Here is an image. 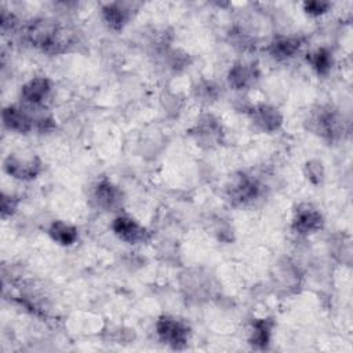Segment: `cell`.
Returning a JSON list of instances; mask_svg holds the SVG:
<instances>
[{
	"label": "cell",
	"mask_w": 353,
	"mask_h": 353,
	"mask_svg": "<svg viewBox=\"0 0 353 353\" xmlns=\"http://www.w3.org/2000/svg\"><path fill=\"white\" fill-rule=\"evenodd\" d=\"M102 17L105 23L113 29V30H120L124 28V25L128 21V10L123 7L119 3H109L102 7Z\"/></svg>",
	"instance_id": "cell-12"
},
{
	"label": "cell",
	"mask_w": 353,
	"mask_h": 353,
	"mask_svg": "<svg viewBox=\"0 0 353 353\" xmlns=\"http://www.w3.org/2000/svg\"><path fill=\"white\" fill-rule=\"evenodd\" d=\"M3 167L8 175L17 179L29 181L36 178V175L40 172L41 163L37 157H32L29 160H21L15 154H10L6 157Z\"/></svg>",
	"instance_id": "cell-5"
},
{
	"label": "cell",
	"mask_w": 353,
	"mask_h": 353,
	"mask_svg": "<svg viewBox=\"0 0 353 353\" xmlns=\"http://www.w3.org/2000/svg\"><path fill=\"white\" fill-rule=\"evenodd\" d=\"M259 190V183L254 178L241 174L232 181V185L228 188V194L234 204H244L256 199Z\"/></svg>",
	"instance_id": "cell-6"
},
{
	"label": "cell",
	"mask_w": 353,
	"mask_h": 353,
	"mask_svg": "<svg viewBox=\"0 0 353 353\" xmlns=\"http://www.w3.org/2000/svg\"><path fill=\"white\" fill-rule=\"evenodd\" d=\"M301 47V40L296 37H280L276 39L270 47L269 52L274 59L284 61L291 58Z\"/></svg>",
	"instance_id": "cell-13"
},
{
	"label": "cell",
	"mask_w": 353,
	"mask_h": 353,
	"mask_svg": "<svg viewBox=\"0 0 353 353\" xmlns=\"http://www.w3.org/2000/svg\"><path fill=\"white\" fill-rule=\"evenodd\" d=\"M252 121L254 124L266 132L276 131L283 121V117L279 109L270 105H258L252 109Z\"/></svg>",
	"instance_id": "cell-8"
},
{
	"label": "cell",
	"mask_w": 353,
	"mask_h": 353,
	"mask_svg": "<svg viewBox=\"0 0 353 353\" xmlns=\"http://www.w3.org/2000/svg\"><path fill=\"white\" fill-rule=\"evenodd\" d=\"M324 219L319 210L310 204L299 205L292 219V229L299 234H310L323 228Z\"/></svg>",
	"instance_id": "cell-3"
},
{
	"label": "cell",
	"mask_w": 353,
	"mask_h": 353,
	"mask_svg": "<svg viewBox=\"0 0 353 353\" xmlns=\"http://www.w3.org/2000/svg\"><path fill=\"white\" fill-rule=\"evenodd\" d=\"M30 43L47 52H61L70 43L66 30L48 19L34 21L28 29Z\"/></svg>",
	"instance_id": "cell-1"
},
{
	"label": "cell",
	"mask_w": 353,
	"mask_h": 353,
	"mask_svg": "<svg viewBox=\"0 0 353 353\" xmlns=\"http://www.w3.org/2000/svg\"><path fill=\"white\" fill-rule=\"evenodd\" d=\"M18 205V200L15 197L7 196V194H1V215L6 218L7 215H12L14 211L17 210Z\"/></svg>",
	"instance_id": "cell-20"
},
{
	"label": "cell",
	"mask_w": 353,
	"mask_h": 353,
	"mask_svg": "<svg viewBox=\"0 0 353 353\" xmlns=\"http://www.w3.org/2000/svg\"><path fill=\"white\" fill-rule=\"evenodd\" d=\"M3 124L15 132L28 134L33 128L32 117L21 108L10 105L3 109Z\"/></svg>",
	"instance_id": "cell-7"
},
{
	"label": "cell",
	"mask_w": 353,
	"mask_h": 353,
	"mask_svg": "<svg viewBox=\"0 0 353 353\" xmlns=\"http://www.w3.org/2000/svg\"><path fill=\"white\" fill-rule=\"evenodd\" d=\"M94 197L99 207L105 210H113L121 204L123 193L109 181H101L94 192Z\"/></svg>",
	"instance_id": "cell-11"
},
{
	"label": "cell",
	"mask_w": 353,
	"mask_h": 353,
	"mask_svg": "<svg viewBox=\"0 0 353 353\" xmlns=\"http://www.w3.org/2000/svg\"><path fill=\"white\" fill-rule=\"evenodd\" d=\"M338 121L339 120L336 114L330 110H323L317 113L312 120L314 131L323 137H330V138L338 134Z\"/></svg>",
	"instance_id": "cell-14"
},
{
	"label": "cell",
	"mask_w": 353,
	"mask_h": 353,
	"mask_svg": "<svg viewBox=\"0 0 353 353\" xmlns=\"http://www.w3.org/2000/svg\"><path fill=\"white\" fill-rule=\"evenodd\" d=\"M51 90V81L47 77H34L21 88V98L29 105H40Z\"/></svg>",
	"instance_id": "cell-9"
},
{
	"label": "cell",
	"mask_w": 353,
	"mask_h": 353,
	"mask_svg": "<svg viewBox=\"0 0 353 353\" xmlns=\"http://www.w3.org/2000/svg\"><path fill=\"white\" fill-rule=\"evenodd\" d=\"M229 83L236 90H243L254 84V81L258 79V69L254 63H244L237 62L232 66L229 70Z\"/></svg>",
	"instance_id": "cell-10"
},
{
	"label": "cell",
	"mask_w": 353,
	"mask_h": 353,
	"mask_svg": "<svg viewBox=\"0 0 353 353\" xmlns=\"http://www.w3.org/2000/svg\"><path fill=\"white\" fill-rule=\"evenodd\" d=\"M50 237L61 245H72L77 240V229L63 221H55L48 229Z\"/></svg>",
	"instance_id": "cell-15"
},
{
	"label": "cell",
	"mask_w": 353,
	"mask_h": 353,
	"mask_svg": "<svg viewBox=\"0 0 353 353\" xmlns=\"http://www.w3.org/2000/svg\"><path fill=\"white\" fill-rule=\"evenodd\" d=\"M307 62L319 74H327L332 66V54L327 48H317L307 54Z\"/></svg>",
	"instance_id": "cell-17"
},
{
	"label": "cell",
	"mask_w": 353,
	"mask_h": 353,
	"mask_svg": "<svg viewBox=\"0 0 353 353\" xmlns=\"http://www.w3.org/2000/svg\"><path fill=\"white\" fill-rule=\"evenodd\" d=\"M273 321L270 319H261L254 321L251 343L259 349H265L270 341Z\"/></svg>",
	"instance_id": "cell-16"
},
{
	"label": "cell",
	"mask_w": 353,
	"mask_h": 353,
	"mask_svg": "<svg viewBox=\"0 0 353 353\" xmlns=\"http://www.w3.org/2000/svg\"><path fill=\"white\" fill-rule=\"evenodd\" d=\"M112 229L120 240L127 241L130 244L142 243L148 239V230L142 225H139L135 219L125 215H120L114 218L112 223Z\"/></svg>",
	"instance_id": "cell-4"
},
{
	"label": "cell",
	"mask_w": 353,
	"mask_h": 353,
	"mask_svg": "<svg viewBox=\"0 0 353 353\" xmlns=\"http://www.w3.org/2000/svg\"><path fill=\"white\" fill-rule=\"evenodd\" d=\"M305 174L307 176V179L313 183H320L324 178V170H323V164L317 160H312L309 163H306L305 167Z\"/></svg>",
	"instance_id": "cell-18"
},
{
	"label": "cell",
	"mask_w": 353,
	"mask_h": 353,
	"mask_svg": "<svg viewBox=\"0 0 353 353\" xmlns=\"http://www.w3.org/2000/svg\"><path fill=\"white\" fill-rule=\"evenodd\" d=\"M331 7V3L328 1H319V0H313V1H305L303 3V10L313 17H319L323 15L324 12H327Z\"/></svg>",
	"instance_id": "cell-19"
},
{
	"label": "cell",
	"mask_w": 353,
	"mask_h": 353,
	"mask_svg": "<svg viewBox=\"0 0 353 353\" xmlns=\"http://www.w3.org/2000/svg\"><path fill=\"white\" fill-rule=\"evenodd\" d=\"M159 338L172 349H182L188 343L189 327L182 320L171 316H161L156 323Z\"/></svg>",
	"instance_id": "cell-2"
}]
</instances>
